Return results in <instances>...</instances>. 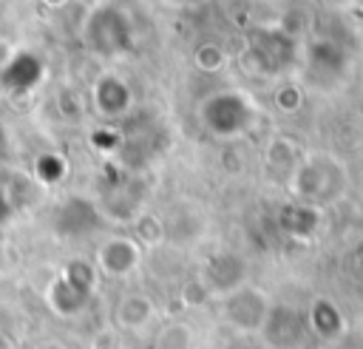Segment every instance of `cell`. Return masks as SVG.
Instances as JSON below:
<instances>
[{
  "instance_id": "obj_3",
  "label": "cell",
  "mask_w": 363,
  "mask_h": 349,
  "mask_svg": "<svg viewBox=\"0 0 363 349\" xmlns=\"http://www.w3.org/2000/svg\"><path fill=\"white\" fill-rule=\"evenodd\" d=\"M139 261V250L128 238H113L99 250V267L111 275H125Z\"/></svg>"
},
{
  "instance_id": "obj_1",
  "label": "cell",
  "mask_w": 363,
  "mask_h": 349,
  "mask_svg": "<svg viewBox=\"0 0 363 349\" xmlns=\"http://www.w3.org/2000/svg\"><path fill=\"white\" fill-rule=\"evenodd\" d=\"M267 312H269V304L255 289H233L224 301V318L230 321V326H235L241 332L261 329Z\"/></svg>"
},
{
  "instance_id": "obj_5",
  "label": "cell",
  "mask_w": 363,
  "mask_h": 349,
  "mask_svg": "<svg viewBox=\"0 0 363 349\" xmlns=\"http://www.w3.org/2000/svg\"><path fill=\"white\" fill-rule=\"evenodd\" d=\"M0 349H14V340L9 335H3V332H0Z\"/></svg>"
},
{
  "instance_id": "obj_4",
  "label": "cell",
  "mask_w": 363,
  "mask_h": 349,
  "mask_svg": "<svg viewBox=\"0 0 363 349\" xmlns=\"http://www.w3.org/2000/svg\"><path fill=\"white\" fill-rule=\"evenodd\" d=\"M116 318H119V323L125 329H139L153 318V304L147 298H142V295H128V298L119 301Z\"/></svg>"
},
{
  "instance_id": "obj_2",
  "label": "cell",
  "mask_w": 363,
  "mask_h": 349,
  "mask_svg": "<svg viewBox=\"0 0 363 349\" xmlns=\"http://www.w3.org/2000/svg\"><path fill=\"white\" fill-rule=\"evenodd\" d=\"M303 329H306V321L292 309V306H269L267 318H264V338L272 343V346H295L301 338H303Z\"/></svg>"
}]
</instances>
